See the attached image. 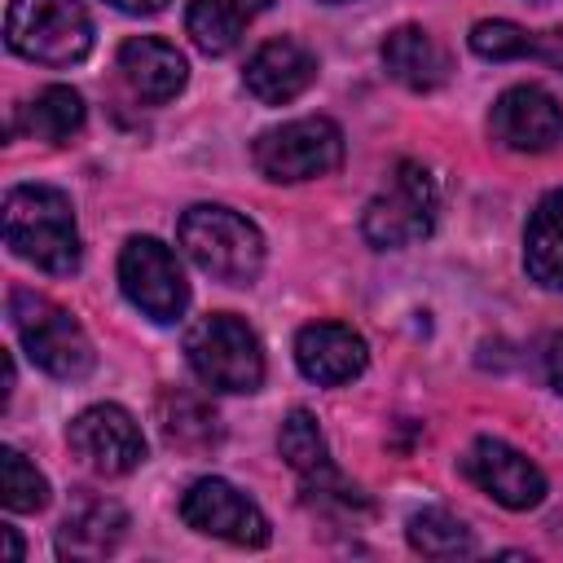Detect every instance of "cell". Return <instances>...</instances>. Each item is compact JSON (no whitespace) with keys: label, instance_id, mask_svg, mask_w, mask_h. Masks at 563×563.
Here are the masks:
<instances>
[{"label":"cell","instance_id":"obj_9","mask_svg":"<svg viewBox=\"0 0 563 563\" xmlns=\"http://www.w3.org/2000/svg\"><path fill=\"white\" fill-rule=\"evenodd\" d=\"M180 519L202 532V537H216V541H229V545H268V519L264 510L242 493L233 488L229 479L220 475H207V479H194L189 493L180 497Z\"/></svg>","mask_w":563,"mask_h":563},{"label":"cell","instance_id":"obj_29","mask_svg":"<svg viewBox=\"0 0 563 563\" xmlns=\"http://www.w3.org/2000/svg\"><path fill=\"white\" fill-rule=\"evenodd\" d=\"M4 532V545H9V559H22V537L13 528H0Z\"/></svg>","mask_w":563,"mask_h":563},{"label":"cell","instance_id":"obj_24","mask_svg":"<svg viewBox=\"0 0 563 563\" xmlns=\"http://www.w3.org/2000/svg\"><path fill=\"white\" fill-rule=\"evenodd\" d=\"M0 501L13 515H31L48 506V479L35 471V462H26L18 449H0Z\"/></svg>","mask_w":563,"mask_h":563},{"label":"cell","instance_id":"obj_15","mask_svg":"<svg viewBox=\"0 0 563 563\" xmlns=\"http://www.w3.org/2000/svg\"><path fill=\"white\" fill-rule=\"evenodd\" d=\"M114 66H119V79L128 84V92L136 101H150V106L172 101L185 88V79H189L185 53L176 44L158 40V35H132V40H123Z\"/></svg>","mask_w":563,"mask_h":563},{"label":"cell","instance_id":"obj_5","mask_svg":"<svg viewBox=\"0 0 563 563\" xmlns=\"http://www.w3.org/2000/svg\"><path fill=\"white\" fill-rule=\"evenodd\" d=\"M4 40L40 66H75L92 53V18L84 0H9Z\"/></svg>","mask_w":563,"mask_h":563},{"label":"cell","instance_id":"obj_14","mask_svg":"<svg viewBox=\"0 0 563 563\" xmlns=\"http://www.w3.org/2000/svg\"><path fill=\"white\" fill-rule=\"evenodd\" d=\"M317 79V53L290 35L282 40H268L260 44L251 57H246V70H242V84L255 101L264 106H286L295 97H303Z\"/></svg>","mask_w":563,"mask_h":563},{"label":"cell","instance_id":"obj_27","mask_svg":"<svg viewBox=\"0 0 563 563\" xmlns=\"http://www.w3.org/2000/svg\"><path fill=\"white\" fill-rule=\"evenodd\" d=\"M532 57L550 62L554 70H563V31H545V35H537V40H532Z\"/></svg>","mask_w":563,"mask_h":563},{"label":"cell","instance_id":"obj_17","mask_svg":"<svg viewBox=\"0 0 563 563\" xmlns=\"http://www.w3.org/2000/svg\"><path fill=\"white\" fill-rule=\"evenodd\" d=\"M128 532V510L106 497H79L75 510L57 528V554L62 559H101L119 550Z\"/></svg>","mask_w":563,"mask_h":563},{"label":"cell","instance_id":"obj_2","mask_svg":"<svg viewBox=\"0 0 563 563\" xmlns=\"http://www.w3.org/2000/svg\"><path fill=\"white\" fill-rule=\"evenodd\" d=\"M180 251L224 286H251L264 268V233L233 207L198 202L176 224Z\"/></svg>","mask_w":563,"mask_h":563},{"label":"cell","instance_id":"obj_8","mask_svg":"<svg viewBox=\"0 0 563 563\" xmlns=\"http://www.w3.org/2000/svg\"><path fill=\"white\" fill-rule=\"evenodd\" d=\"M119 286L123 295L158 325H172L189 308V286L185 273L158 238H128L119 251Z\"/></svg>","mask_w":563,"mask_h":563},{"label":"cell","instance_id":"obj_18","mask_svg":"<svg viewBox=\"0 0 563 563\" xmlns=\"http://www.w3.org/2000/svg\"><path fill=\"white\" fill-rule=\"evenodd\" d=\"M523 268L541 290L563 295V189H550L523 229Z\"/></svg>","mask_w":563,"mask_h":563},{"label":"cell","instance_id":"obj_16","mask_svg":"<svg viewBox=\"0 0 563 563\" xmlns=\"http://www.w3.org/2000/svg\"><path fill=\"white\" fill-rule=\"evenodd\" d=\"M378 53H383V70L396 84H405L409 92H435L449 79V70H453L444 44L431 31H422V26H396V31H387V40H383Z\"/></svg>","mask_w":563,"mask_h":563},{"label":"cell","instance_id":"obj_20","mask_svg":"<svg viewBox=\"0 0 563 563\" xmlns=\"http://www.w3.org/2000/svg\"><path fill=\"white\" fill-rule=\"evenodd\" d=\"M277 453H282L286 466L303 479V493H312V488L339 479V471H334V462H330V444H325V435H321V427H317V418H312L308 409H290V413L282 418Z\"/></svg>","mask_w":563,"mask_h":563},{"label":"cell","instance_id":"obj_11","mask_svg":"<svg viewBox=\"0 0 563 563\" xmlns=\"http://www.w3.org/2000/svg\"><path fill=\"white\" fill-rule=\"evenodd\" d=\"M462 475L488 493L497 506L506 510H532L545 497V475L537 462H528L519 449H510L506 440L479 435L471 440V449L462 453Z\"/></svg>","mask_w":563,"mask_h":563},{"label":"cell","instance_id":"obj_19","mask_svg":"<svg viewBox=\"0 0 563 563\" xmlns=\"http://www.w3.org/2000/svg\"><path fill=\"white\" fill-rule=\"evenodd\" d=\"M273 0H189L185 31L207 57H224L238 48L251 18H260Z\"/></svg>","mask_w":563,"mask_h":563},{"label":"cell","instance_id":"obj_23","mask_svg":"<svg viewBox=\"0 0 563 563\" xmlns=\"http://www.w3.org/2000/svg\"><path fill=\"white\" fill-rule=\"evenodd\" d=\"M158 422H163L167 444H176V449H207L220 440L216 413L198 396H185V391H167L158 400Z\"/></svg>","mask_w":563,"mask_h":563},{"label":"cell","instance_id":"obj_28","mask_svg":"<svg viewBox=\"0 0 563 563\" xmlns=\"http://www.w3.org/2000/svg\"><path fill=\"white\" fill-rule=\"evenodd\" d=\"M106 4H114L123 13H163L167 9V0H106Z\"/></svg>","mask_w":563,"mask_h":563},{"label":"cell","instance_id":"obj_6","mask_svg":"<svg viewBox=\"0 0 563 563\" xmlns=\"http://www.w3.org/2000/svg\"><path fill=\"white\" fill-rule=\"evenodd\" d=\"M435 211H440V194H435L431 172H427L422 163H413V158H400L396 172H391V180L365 202L361 238H365L374 251L413 246V242L431 238Z\"/></svg>","mask_w":563,"mask_h":563},{"label":"cell","instance_id":"obj_25","mask_svg":"<svg viewBox=\"0 0 563 563\" xmlns=\"http://www.w3.org/2000/svg\"><path fill=\"white\" fill-rule=\"evenodd\" d=\"M532 31H523L519 22L506 18H484L471 26V48L484 62H515V57H532Z\"/></svg>","mask_w":563,"mask_h":563},{"label":"cell","instance_id":"obj_7","mask_svg":"<svg viewBox=\"0 0 563 563\" xmlns=\"http://www.w3.org/2000/svg\"><path fill=\"white\" fill-rule=\"evenodd\" d=\"M251 163L260 167V176H268L277 185L317 180L343 163V132H339V123H330L321 114L290 119V123H277L255 136Z\"/></svg>","mask_w":563,"mask_h":563},{"label":"cell","instance_id":"obj_4","mask_svg":"<svg viewBox=\"0 0 563 563\" xmlns=\"http://www.w3.org/2000/svg\"><path fill=\"white\" fill-rule=\"evenodd\" d=\"M185 361L211 391H260L264 347L255 330L233 312H207L185 330Z\"/></svg>","mask_w":563,"mask_h":563},{"label":"cell","instance_id":"obj_12","mask_svg":"<svg viewBox=\"0 0 563 563\" xmlns=\"http://www.w3.org/2000/svg\"><path fill=\"white\" fill-rule=\"evenodd\" d=\"M488 128L506 150L545 154L563 145V106L537 84H515L493 101Z\"/></svg>","mask_w":563,"mask_h":563},{"label":"cell","instance_id":"obj_13","mask_svg":"<svg viewBox=\"0 0 563 563\" xmlns=\"http://www.w3.org/2000/svg\"><path fill=\"white\" fill-rule=\"evenodd\" d=\"M295 365L317 387H339L365 374L369 347L365 339L343 321H312L295 334Z\"/></svg>","mask_w":563,"mask_h":563},{"label":"cell","instance_id":"obj_10","mask_svg":"<svg viewBox=\"0 0 563 563\" xmlns=\"http://www.w3.org/2000/svg\"><path fill=\"white\" fill-rule=\"evenodd\" d=\"M66 440L75 449V457L84 466H92L97 475H128L145 462V435L136 427V418L123 405H88L70 418Z\"/></svg>","mask_w":563,"mask_h":563},{"label":"cell","instance_id":"obj_3","mask_svg":"<svg viewBox=\"0 0 563 563\" xmlns=\"http://www.w3.org/2000/svg\"><path fill=\"white\" fill-rule=\"evenodd\" d=\"M9 325H13L18 343H22V352L31 356V365H40L44 374H53L62 383H79V378L92 374V365H97L92 339L48 295L13 286L9 290Z\"/></svg>","mask_w":563,"mask_h":563},{"label":"cell","instance_id":"obj_21","mask_svg":"<svg viewBox=\"0 0 563 563\" xmlns=\"http://www.w3.org/2000/svg\"><path fill=\"white\" fill-rule=\"evenodd\" d=\"M79 128H84V97L66 84L40 88L13 119V132H22L31 141H44V145H66Z\"/></svg>","mask_w":563,"mask_h":563},{"label":"cell","instance_id":"obj_1","mask_svg":"<svg viewBox=\"0 0 563 563\" xmlns=\"http://www.w3.org/2000/svg\"><path fill=\"white\" fill-rule=\"evenodd\" d=\"M4 246L48 277H70L84 255L70 198L53 185H13L4 194Z\"/></svg>","mask_w":563,"mask_h":563},{"label":"cell","instance_id":"obj_26","mask_svg":"<svg viewBox=\"0 0 563 563\" xmlns=\"http://www.w3.org/2000/svg\"><path fill=\"white\" fill-rule=\"evenodd\" d=\"M545 378H550V387L563 396V330L545 339Z\"/></svg>","mask_w":563,"mask_h":563},{"label":"cell","instance_id":"obj_22","mask_svg":"<svg viewBox=\"0 0 563 563\" xmlns=\"http://www.w3.org/2000/svg\"><path fill=\"white\" fill-rule=\"evenodd\" d=\"M405 537L427 559H466V554H475V532L444 506L413 510L409 523H405Z\"/></svg>","mask_w":563,"mask_h":563},{"label":"cell","instance_id":"obj_30","mask_svg":"<svg viewBox=\"0 0 563 563\" xmlns=\"http://www.w3.org/2000/svg\"><path fill=\"white\" fill-rule=\"evenodd\" d=\"M325 4H347V0H325Z\"/></svg>","mask_w":563,"mask_h":563}]
</instances>
